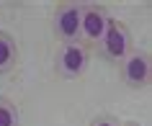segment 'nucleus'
Returning a JSON list of instances; mask_svg holds the SVG:
<instances>
[{
  "label": "nucleus",
  "mask_w": 152,
  "mask_h": 126,
  "mask_svg": "<svg viewBox=\"0 0 152 126\" xmlns=\"http://www.w3.org/2000/svg\"><path fill=\"white\" fill-rule=\"evenodd\" d=\"M0 126H21L16 103L10 98H3V95H0Z\"/></svg>",
  "instance_id": "obj_7"
},
{
  "label": "nucleus",
  "mask_w": 152,
  "mask_h": 126,
  "mask_svg": "<svg viewBox=\"0 0 152 126\" xmlns=\"http://www.w3.org/2000/svg\"><path fill=\"white\" fill-rule=\"evenodd\" d=\"M18 62V47L16 39L8 31H0V72H10Z\"/></svg>",
  "instance_id": "obj_6"
},
{
  "label": "nucleus",
  "mask_w": 152,
  "mask_h": 126,
  "mask_svg": "<svg viewBox=\"0 0 152 126\" xmlns=\"http://www.w3.org/2000/svg\"><path fill=\"white\" fill-rule=\"evenodd\" d=\"M90 126H121V124H119V118L111 116V113H98V116L90 121Z\"/></svg>",
  "instance_id": "obj_8"
},
{
  "label": "nucleus",
  "mask_w": 152,
  "mask_h": 126,
  "mask_svg": "<svg viewBox=\"0 0 152 126\" xmlns=\"http://www.w3.org/2000/svg\"><path fill=\"white\" fill-rule=\"evenodd\" d=\"M101 47H103V54L113 62H121L124 57L132 52V34L121 21H113L108 18V26H106V34L101 39Z\"/></svg>",
  "instance_id": "obj_2"
},
{
  "label": "nucleus",
  "mask_w": 152,
  "mask_h": 126,
  "mask_svg": "<svg viewBox=\"0 0 152 126\" xmlns=\"http://www.w3.org/2000/svg\"><path fill=\"white\" fill-rule=\"evenodd\" d=\"M106 26H108V16L103 8H98V5L80 8V36L85 41H90V44L101 41L106 34Z\"/></svg>",
  "instance_id": "obj_5"
},
{
  "label": "nucleus",
  "mask_w": 152,
  "mask_h": 126,
  "mask_svg": "<svg viewBox=\"0 0 152 126\" xmlns=\"http://www.w3.org/2000/svg\"><path fill=\"white\" fill-rule=\"evenodd\" d=\"M121 126H142V124H137V121H126V124H121Z\"/></svg>",
  "instance_id": "obj_9"
},
{
  "label": "nucleus",
  "mask_w": 152,
  "mask_h": 126,
  "mask_svg": "<svg viewBox=\"0 0 152 126\" xmlns=\"http://www.w3.org/2000/svg\"><path fill=\"white\" fill-rule=\"evenodd\" d=\"M90 64L88 47L75 41V44H62L57 52V70L62 77H80Z\"/></svg>",
  "instance_id": "obj_1"
},
{
  "label": "nucleus",
  "mask_w": 152,
  "mask_h": 126,
  "mask_svg": "<svg viewBox=\"0 0 152 126\" xmlns=\"http://www.w3.org/2000/svg\"><path fill=\"white\" fill-rule=\"evenodd\" d=\"M54 36L64 44L80 39V8L75 3H64L54 10Z\"/></svg>",
  "instance_id": "obj_4"
},
{
  "label": "nucleus",
  "mask_w": 152,
  "mask_h": 126,
  "mask_svg": "<svg viewBox=\"0 0 152 126\" xmlns=\"http://www.w3.org/2000/svg\"><path fill=\"white\" fill-rule=\"evenodd\" d=\"M121 75L129 87H147L152 77V59L150 52H129L121 59Z\"/></svg>",
  "instance_id": "obj_3"
}]
</instances>
